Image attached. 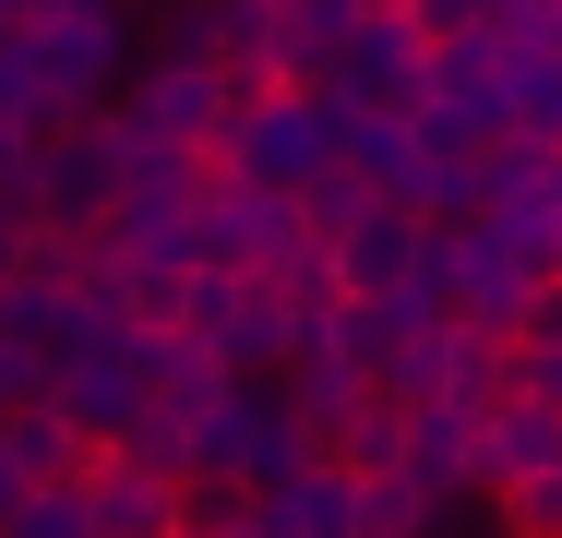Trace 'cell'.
<instances>
[{
	"label": "cell",
	"instance_id": "8",
	"mask_svg": "<svg viewBox=\"0 0 562 538\" xmlns=\"http://www.w3.org/2000/svg\"><path fill=\"white\" fill-rule=\"evenodd\" d=\"M72 503H85V538H168V479L132 455H85Z\"/></svg>",
	"mask_w": 562,
	"mask_h": 538
},
{
	"label": "cell",
	"instance_id": "2",
	"mask_svg": "<svg viewBox=\"0 0 562 538\" xmlns=\"http://www.w3.org/2000/svg\"><path fill=\"white\" fill-rule=\"evenodd\" d=\"M109 204H120V132H109V108H97V120L48 132V144L24 156V215H36L48 239H97Z\"/></svg>",
	"mask_w": 562,
	"mask_h": 538
},
{
	"label": "cell",
	"instance_id": "17",
	"mask_svg": "<svg viewBox=\"0 0 562 538\" xmlns=\"http://www.w3.org/2000/svg\"><path fill=\"white\" fill-rule=\"evenodd\" d=\"M527 48H539V60L562 72V0H539V12H527Z\"/></svg>",
	"mask_w": 562,
	"mask_h": 538
},
{
	"label": "cell",
	"instance_id": "11",
	"mask_svg": "<svg viewBox=\"0 0 562 538\" xmlns=\"http://www.w3.org/2000/svg\"><path fill=\"white\" fill-rule=\"evenodd\" d=\"M0 467H12V491H72L85 442H72L60 407H0Z\"/></svg>",
	"mask_w": 562,
	"mask_h": 538
},
{
	"label": "cell",
	"instance_id": "6",
	"mask_svg": "<svg viewBox=\"0 0 562 538\" xmlns=\"http://www.w3.org/2000/svg\"><path fill=\"white\" fill-rule=\"evenodd\" d=\"M419 85H431V48H419L395 12H359V24H347V48H336V85H324V97H336L347 120H407V108H419Z\"/></svg>",
	"mask_w": 562,
	"mask_h": 538
},
{
	"label": "cell",
	"instance_id": "20",
	"mask_svg": "<svg viewBox=\"0 0 562 538\" xmlns=\"http://www.w3.org/2000/svg\"><path fill=\"white\" fill-rule=\"evenodd\" d=\"M551 276H562V239H551Z\"/></svg>",
	"mask_w": 562,
	"mask_h": 538
},
{
	"label": "cell",
	"instance_id": "12",
	"mask_svg": "<svg viewBox=\"0 0 562 538\" xmlns=\"http://www.w3.org/2000/svg\"><path fill=\"white\" fill-rule=\"evenodd\" d=\"M239 527H251V491L239 479H204V467L168 479V538H239Z\"/></svg>",
	"mask_w": 562,
	"mask_h": 538
},
{
	"label": "cell",
	"instance_id": "13",
	"mask_svg": "<svg viewBox=\"0 0 562 538\" xmlns=\"http://www.w3.org/2000/svg\"><path fill=\"white\" fill-rule=\"evenodd\" d=\"M491 527H503V538H562V467L515 479V491H491Z\"/></svg>",
	"mask_w": 562,
	"mask_h": 538
},
{
	"label": "cell",
	"instance_id": "14",
	"mask_svg": "<svg viewBox=\"0 0 562 538\" xmlns=\"http://www.w3.org/2000/svg\"><path fill=\"white\" fill-rule=\"evenodd\" d=\"M503 347H515V359H562V276H539V288L503 312Z\"/></svg>",
	"mask_w": 562,
	"mask_h": 538
},
{
	"label": "cell",
	"instance_id": "19",
	"mask_svg": "<svg viewBox=\"0 0 562 538\" xmlns=\"http://www.w3.org/2000/svg\"><path fill=\"white\" fill-rule=\"evenodd\" d=\"M12 48H24V0H0V60H12Z\"/></svg>",
	"mask_w": 562,
	"mask_h": 538
},
{
	"label": "cell",
	"instance_id": "5",
	"mask_svg": "<svg viewBox=\"0 0 562 538\" xmlns=\"http://www.w3.org/2000/svg\"><path fill=\"white\" fill-rule=\"evenodd\" d=\"M300 251V204H276V192H239V180H204V204H192V276H276Z\"/></svg>",
	"mask_w": 562,
	"mask_h": 538
},
{
	"label": "cell",
	"instance_id": "1",
	"mask_svg": "<svg viewBox=\"0 0 562 538\" xmlns=\"http://www.w3.org/2000/svg\"><path fill=\"white\" fill-rule=\"evenodd\" d=\"M336 120H347L336 97H239V120H227V144H216V180L300 204L336 168Z\"/></svg>",
	"mask_w": 562,
	"mask_h": 538
},
{
	"label": "cell",
	"instance_id": "7",
	"mask_svg": "<svg viewBox=\"0 0 562 538\" xmlns=\"http://www.w3.org/2000/svg\"><path fill=\"white\" fill-rule=\"evenodd\" d=\"M419 251H431V215H407V204L347 215L336 239H324V264H336V300H395V288H419Z\"/></svg>",
	"mask_w": 562,
	"mask_h": 538
},
{
	"label": "cell",
	"instance_id": "3",
	"mask_svg": "<svg viewBox=\"0 0 562 538\" xmlns=\"http://www.w3.org/2000/svg\"><path fill=\"white\" fill-rule=\"evenodd\" d=\"M192 467H204V479H239V491H276V479L312 467V442H300V419H288L276 383H227V407L192 430ZM192 467H180V479H192Z\"/></svg>",
	"mask_w": 562,
	"mask_h": 538
},
{
	"label": "cell",
	"instance_id": "18",
	"mask_svg": "<svg viewBox=\"0 0 562 538\" xmlns=\"http://www.w3.org/2000/svg\"><path fill=\"white\" fill-rule=\"evenodd\" d=\"M24 156H36V144H24L12 120H0V192H24Z\"/></svg>",
	"mask_w": 562,
	"mask_h": 538
},
{
	"label": "cell",
	"instance_id": "10",
	"mask_svg": "<svg viewBox=\"0 0 562 538\" xmlns=\"http://www.w3.org/2000/svg\"><path fill=\"white\" fill-rule=\"evenodd\" d=\"M431 407H454V419L479 430L491 407H515V347H503V323H443V395Z\"/></svg>",
	"mask_w": 562,
	"mask_h": 538
},
{
	"label": "cell",
	"instance_id": "16",
	"mask_svg": "<svg viewBox=\"0 0 562 538\" xmlns=\"http://www.w3.org/2000/svg\"><path fill=\"white\" fill-rule=\"evenodd\" d=\"M36 251H48V227L24 215V192H0V288H12V276H36Z\"/></svg>",
	"mask_w": 562,
	"mask_h": 538
},
{
	"label": "cell",
	"instance_id": "4",
	"mask_svg": "<svg viewBox=\"0 0 562 538\" xmlns=\"http://www.w3.org/2000/svg\"><path fill=\"white\" fill-rule=\"evenodd\" d=\"M36 407H60L85 455H120V442L144 430V335H97V347H72V359L48 371Z\"/></svg>",
	"mask_w": 562,
	"mask_h": 538
},
{
	"label": "cell",
	"instance_id": "15",
	"mask_svg": "<svg viewBox=\"0 0 562 538\" xmlns=\"http://www.w3.org/2000/svg\"><path fill=\"white\" fill-rule=\"evenodd\" d=\"M0 538H85V503H72V491H24V503L0 515Z\"/></svg>",
	"mask_w": 562,
	"mask_h": 538
},
{
	"label": "cell",
	"instance_id": "9",
	"mask_svg": "<svg viewBox=\"0 0 562 538\" xmlns=\"http://www.w3.org/2000/svg\"><path fill=\"white\" fill-rule=\"evenodd\" d=\"M251 538H359V479L347 467H300L276 491H251Z\"/></svg>",
	"mask_w": 562,
	"mask_h": 538
}]
</instances>
